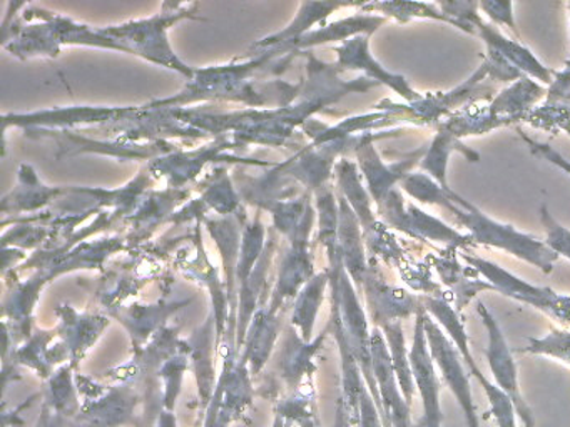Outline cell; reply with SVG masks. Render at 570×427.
I'll use <instances>...</instances> for the list:
<instances>
[{"mask_svg":"<svg viewBox=\"0 0 570 427\" xmlns=\"http://www.w3.org/2000/svg\"><path fill=\"white\" fill-rule=\"evenodd\" d=\"M429 147H419L413 150L406 159L400 160V162L393 163V166H385L376 156L375 150L372 146H365L363 153H360L362 159L363 170H365L366 179L370 182V189H372L373 197H375L379 206L385 202L389 193L392 192L393 186L396 182H402L406 176H410V170L422 162L423 156H425Z\"/></svg>","mask_w":570,"mask_h":427,"instance_id":"10","label":"cell"},{"mask_svg":"<svg viewBox=\"0 0 570 427\" xmlns=\"http://www.w3.org/2000/svg\"><path fill=\"white\" fill-rule=\"evenodd\" d=\"M296 424L299 427H320L318 414H316V410L315 413H309L308 416L303 417Z\"/></svg>","mask_w":570,"mask_h":427,"instance_id":"31","label":"cell"},{"mask_svg":"<svg viewBox=\"0 0 570 427\" xmlns=\"http://www.w3.org/2000/svg\"><path fill=\"white\" fill-rule=\"evenodd\" d=\"M452 152H462L470 162H479L480 160L479 153L463 146L462 140L450 136V133L439 132L426 149L422 162H420L422 170H425L432 179H435L443 189H449L446 163H449V157L452 156Z\"/></svg>","mask_w":570,"mask_h":427,"instance_id":"14","label":"cell"},{"mask_svg":"<svg viewBox=\"0 0 570 427\" xmlns=\"http://www.w3.org/2000/svg\"><path fill=\"white\" fill-rule=\"evenodd\" d=\"M368 302L373 322L379 329L389 324L402 322L403 319L416 316L425 309L419 294H410L405 289L382 282H375L370 287Z\"/></svg>","mask_w":570,"mask_h":427,"instance_id":"9","label":"cell"},{"mask_svg":"<svg viewBox=\"0 0 570 427\" xmlns=\"http://www.w3.org/2000/svg\"><path fill=\"white\" fill-rule=\"evenodd\" d=\"M463 259L476 272L482 274L487 282L495 287L497 292L503 294L510 299L519 300V302L529 304V306L542 310L552 319L570 326V296H562V294L556 292L549 287L533 286V284L519 279L509 270L490 262V260L469 256V254H463Z\"/></svg>","mask_w":570,"mask_h":427,"instance_id":"2","label":"cell"},{"mask_svg":"<svg viewBox=\"0 0 570 427\" xmlns=\"http://www.w3.org/2000/svg\"><path fill=\"white\" fill-rule=\"evenodd\" d=\"M366 9H379L385 12L386 16L395 17L400 22H409L412 19H432L440 20V22L450 23L449 19L443 16L442 10L439 9L436 3H422V2H385L373 3Z\"/></svg>","mask_w":570,"mask_h":427,"instance_id":"21","label":"cell"},{"mask_svg":"<svg viewBox=\"0 0 570 427\" xmlns=\"http://www.w3.org/2000/svg\"><path fill=\"white\" fill-rule=\"evenodd\" d=\"M480 319L489 334V347H487V360H489L490 370H492L495 386L502 389L512 400L515 407L517 416L522 420V427H535V417L529 403L523 399L522 390L519 386V374H517V364L513 359L512 349L507 344L505 336L500 329L499 322L492 316L489 309L482 302L476 304Z\"/></svg>","mask_w":570,"mask_h":427,"instance_id":"4","label":"cell"},{"mask_svg":"<svg viewBox=\"0 0 570 427\" xmlns=\"http://www.w3.org/2000/svg\"><path fill=\"white\" fill-rule=\"evenodd\" d=\"M410 364H412L413 380L423 406L422 427H442L443 413L440 406V384L436 376L435 363L430 354L425 336V309L415 316V330H413L412 349H410Z\"/></svg>","mask_w":570,"mask_h":427,"instance_id":"5","label":"cell"},{"mask_svg":"<svg viewBox=\"0 0 570 427\" xmlns=\"http://www.w3.org/2000/svg\"><path fill=\"white\" fill-rule=\"evenodd\" d=\"M479 9L483 10V13H487L493 22L509 27V29L515 33L517 39H520L519 29H517L515 20H513L512 2H492V0H485V2L479 3Z\"/></svg>","mask_w":570,"mask_h":427,"instance_id":"27","label":"cell"},{"mask_svg":"<svg viewBox=\"0 0 570 427\" xmlns=\"http://www.w3.org/2000/svg\"><path fill=\"white\" fill-rule=\"evenodd\" d=\"M435 269L440 279L452 290V296L456 300V310H462L476 294L482 290H497L492 284L487 280H472L466 276L465 270L460 266L455 256H442L435 259Z\"/></svg>","mask_w":570,"mask_h":427,"instance_id":"15","label":"cell"},{"mask_svg":"<svg viewBox=\"0 0 570 427\" xmlns=\"http://www.w3.org/2000/svg\"><path fill=\"white\" fill-rule=\"evenodd\" d=\"M245 364L228 367L223 373L215 396L205 409L202 427H229L245 416L253 403V387Z\"/></svg>","mask_w":570,"mask_h":427,"instance_id":"6","label":"cell"},{"mask_svg":"<svg viewBox=\"0 0 570 427\" xmlns=\"http://www.w3.org/2000/svg\"><path fill=\"white\" fill-rule=\"evenodd\" d=\"M406 219H409V234L416 239L439 240L449 244L452 249L470 246L473 242L472 236H462L452 227L443 224L436 217L423 212L419 207L409 203L406 206Z\"/></svg>","mask_w":570,"mask_h":427,"instance_id":"16","label":"cell"},{"mask_svg":"<svg viewBox=\"0 0 570 427\" xmlns=\"http://www.w3.org/2000/svg\"><path fill=\"white\" fill-rule=\"evenodd\" d=\"M402 187L413 199L422 203H436V206H440L446 193V189H443L429 173H410L402 180Z\"/></svg>","mask_w":570,"mask_h":427,"instance_id":"23","label":"cell"},{"mask_svg":"<svg viewBox=\"0 0 570 427\" xmlns=\"http://www.w3.org/2000/svg\"><path fill=\"white\" fill-rule=\"evenodd\" d=\"M520 117H499L493 116L487 107H465L462 112L452 113L445 120H440L436 123L439 132L450 133V136L460 137L465 136H482V133L490 132L497 127L509 126L513 120H519Z\"/></svg>","mask_w":570,"mask_h":427,"instance_id":"12","label":"cell"},{"mask_svg":"<svg viewBox=\"0 0 570 427\" xmlns=\"http://www.w3.org/2000/svg\"><path fill=\"white\" fill-rule=\"evenodd\" d=\"M188 369V360L185 356L169 357L165 366L159 369V377L165 383V396H163V409L175 413L176 403L183 390V379Z\"/></svg>","mask_w":570,"mask_h":427,"instance_id":"22","label":"cell"},{"mask_svg":"<svg viewBox=\"0 0 570 427\" xmlns=\"http://www.w3.org/2000/svg\"><path fill=\"white\" fill-rule=\"evenodd\" d=\"M547 96L542 86L530 80L529 77L522 76L512 87L502 90L492 103L489 106L490 112L499 117H520L527 119L532 103Z\"/></svg>","mask_w":570,"mask_h":427,"instance_id":"13","label":"cell"},{"mask_svg":"<svg viewBox=\"0 0 570 427\" xmlns=\"http://www.w3.org/2000/svg\"><path fill=\"white\" fill-rule=\"evenodd\" d=\"M440 206L452 212L456 222L462 224L469 230L475 244L505 250V252L512 254V256L519 257L525 262L533 264L547 274L552 272L553 266L559 260V254L550 249L547 242H542V240L529 236V234L520 232L509 224L490 219L479 207L466 202L450 187L446 189L445 197H443Z\"/></svg>","mask_w":570,"mask_h":427,"instance_id":"1","label":"cell"},{"mask_svg":"<svg viewBox=\"0 0 570 427\" xmlns=\"http://www.w3.org/2000/svg\"><path fill=\"white\" fill-rule=\"evenodd\" d=\"M559 129L566 130V132L569 133V136H570V120H567V122L560 123Z\"/></svg>","mask_w":570,"mask_h":427,"instance_id":"33","label":"cell"},{"mask_svg":"<svg viewBox=\"0 0 570 427\" xmlns=\"http://www.w3.org/2000/svg\"><path fill=\"white\" fill-rule=\"evenodd\" d=\"M487 76L490 77L489 67L483 62V66L462 86L450 92L426 93L422 99L410 103V116L416 123H439L440 117L446 116L453 107L466 106L476 99H487L490 92H493L492 86H485Z\"/></svg>","mask_w":570,"mask_h":427,"instance_id":"8","label":"cell"},{"mask_svg":"<svg viewBox=\"0 0 570 427\" xmlns=\"http://www.w3.org/2000/svg\"><path fill=\"white\" fill-rule=\"evenodd\" d=\"M343 63L355 67V69L365 70L376 82L385 83V86L395 90L396 93H400L403 99L410 100V102H416V100L422 99V93L415 92L410 87L409 80L405 77L389 72L370 56L368 40L366 39H360L358 37V39L353 40L352 43H348L343 49Z\"/></svg>","mask_w":570,"mask_h":427,"instance_id":"11","label":"cell"},{"mask_svg":"<svg viewBox=\"0 0 570 427\" xmlns=\"http://www.w3.org/2000/svg\"><path fill=\"white\" fill-rule=\"evenodd\" d=\"M293 423L292 420L286 419V417H283L282 414H275V419H273L272 427H292Z\"/></svg>","mask_w":570,"mask_h":427,"instance_id":"32","label":"cell"},{"mask_svg":"<svg viewBox=\"0 0 570 427\" xmlns=\"http://www.w3.org/2000/svg\"><path fill=\"white\" fill-rule=\"evenodd\" d=\"M425 336L433 363L439 367L443 380L459 403L460 409L465 416L466 426L480 427L479 413H476V404L473 400L472 387H470L469 369L456 350L455 344L450 340L440 324L426 310Z\"/></svg>","mask_w":570,"mask_h":427,"instance_id":"3","label":"cell"},{"mask_svg":"<svg viewBox=\"0 0 570 427\" xmlns=\"http://www.w3.org/2000/svg\"><path fill=\"white\" fill-rule=\"evenodd\" d=\"M139 396L129 387L102 389L98 396L82 403L81 413L76 417V427H125L139 426L136 416Z\"/></svg>","mask_w":570,"mask_h":427,"instance_id":"7","label":"cell"},{"mask_svg":"<svg viewBox=\"0 0 570 427\" xmlns=\"http://www.w3.org/2000/svg\"><path fill=\"white\" fill-rule=\"evenodd\" d=\"M546 107L570 110V59L567 60L566 69L553 72L552 86L547 90Z\"/></svg>","mask_w":570,"mask_h":427,"instance_id":"26","label":"cell"},{"mask_svg":"<svg viewBox=\"0 0 570 427\" xmlns=\"http://www.w3.org/2000/svg\"><path fill=\"white\" fill-rule=\"evenodd\" d=\"M212 332L198 334L193 339V370H195L196 380H198L199 400L202 406L208 407L215 396V367H213L212 352Z\"/></svg>","mask_w":570,"mask_h":427,"instance_id":"19","label":"cell"},{"mask_svg":"<svg viewBox=\"0 0 570 427\" xmlns=\"http://www.w3.org/2000/svg\"><path fill=\"white\" fill-rule=\"evenodd\" d=\"M153 427H178V417H176L175 413H169V410H165L161 407Z\"/></svg>","mask_w":570,"mask_h":427,"instance_id":"30","label":"cell"},{"mask_svg":"<svg viewBox=\"0 0 570 427\" xmlns=\"http://www.w3.org/2000/svg\"><path fill=\"white\" fill-rule=\"evenodd\" d=\"M540 220L546 227L547 246L556 250L559 256L567 257L570 260V230L553 219L547 206L540 207Z\"/></svg>","mask_w":570,"mask_h":427,"instance_id":"25","label":"cell"},{"mask_svg":"<svg viewBox=\"0 0 570 427\" xmlns=\"http://www.w3.org/2000/svg\"><path fill=\"white\" fill-rule=\"evenodd\" d=\"M482 389L485 393L487 399H489L490 413H492L493 419H495L497 427H517L515 407H513L510 397L502 389H499L495 384L490 383V380L483 384Z\"/></svg>","mask_w":570,"mask_h":427,"instance_id":"24","label":"cell"},{"mask_svg":"<svg viewBox=\"0 0 570 427\" xmlns=\"http://www.w3.org/2000/svg\"><path fill=\"white\" fill-rule=\"evenodd\" d=\"M138 427H142V426H141V424H139V426H138Z\"/></svg>","mask_w":570,"mask_h":427,"instance_id":"34","label":"cell"},{"mask_svg":"<svg viewBox=\"0 0 570 427\" xmlns=\"http://www.w3.org/2000/svg\"><path fill=\"white\" fill-rule=\"evenodd\" d=\"M520 136L525 140L527 146L530 147V152L535 153V156L543 157V159L549 160L553 166L560 167V169L566 170L570 176V162L566 159V157L560 156L557 150H553L552 147L547 146V143L535 142V140L529 139L525 133L520 130Z\"/></svg>","mask_w":570,"mask_h":427,"instance_id":"28","label":"cell"},{"mask_svg":"<svg viewBox=\"0 0 570 427\" xmlns=\"http://www.w3.org/2000/svg\"><path fill=\"white\" fill-rule=\"evenodd\" d=\"M522 352L553 357L570 366V330L553 329L543 337H530Z\"/></svg>","mask_w":570,"mask_h":427,"instance_id":"20","label":"cell"},{"mask_svg":"<svg viewBox=\"0 0 570 427\" xmlns=\"http://www.w3.org/2000/svg\"><path fill=\"white\" fill-rule=\"evenodd\" d=\"M79 387L72 380L71 369L62 367L59 373L49 380L45 394V406L59 416L75 420L81 413L82 403L78 396Z\"/></svg>","mask_w":570,"mask_h":427,"instance_id":"18","label":"cell"},{"mask_svg":"<svg viewBox=\"0 0 570 427\" xmlns=\"http://www.w3.org/2000/svg\"><path fill=\"white\" fill-rule=\"evenodd\" d=\"M36 427H76V423L72 419H68V417L52 413L48 406L42 404L41 416H39Z\"/></svg>","mask_w":570,"mask_h":427,"instance_id":"29","label":"cell"},{"mask_svg":"<svg viewBox=\"0 0 570 427\" xmlns=\"http://www.w3.org/2000/svg\"><path fill=\"white\" fill-rule=\"evenodd\" d=\"M385 334L386 344H389L390 359H392L393 373L399 380L400 393H402L405 403L412 407L413 397H415V380H413L412 364H410V352L406 350L405 336H403L402 322L389 324L382 327Z\"/></svg>","mask_w":570,"mask_h":427,"instance_id":"17","label":"cell"}]
</instances>
